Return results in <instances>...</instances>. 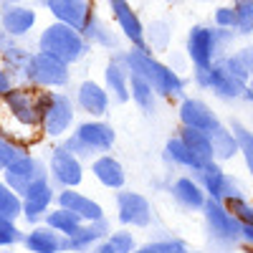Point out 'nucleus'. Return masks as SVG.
<instances>
[{
    "mask_svg": "<svg viewBox=\"0 0 253 253\" xmlns=\"http://www.w3.org/2000/svg\"><path fill=\"white\" fill-rule=\"evenodd\" d=\"M41 48H43V53L58 58V61H76L84 51V43L81 38L66 28V26H51L43 36H41Z\"/></svg>",
    "mask_w": 253,
    "mask_h": 253,
    "instance_id": "obj_1",
    "label": "nucleus"
},
{
    "mask_svg": "<svg viewBox=\"0 0 253 253\" xmlns=\"http://www.w3.org/2000/svg\"><path fill=\"white\" fill-rule=\"evenodd\" d=\"M129 63L134 66V71H137L142 79L150 81L157 91H162V94H180V89H182L180 79H177L172 71H167L165 66L155 63L152 58H147V56H142V53H132V56H129Z\"/></svg>",
    "mask_w": 253,
    "mask_h": 253,
    "instance_id": "obj_2",
    "label": "nucleus"
},
{
    "mask_svg": "<svg viewBox=\"0 0 253 253\" xmlns=\"http://www.w3.org/2000/svg\"><path fill=\"white\" fill-rule=\"evenodd\" d=\"M28 74L41 81V84H51V86H58V84L66 81V66H63V61L48 56V53H41L36 58H31L28 63Z\"/></svg>",
    "mask_w": 253,
    "mask_h": 253,
    "instance_id": "obj_3",
    "label": "nucleus"
},
{
    "mask_svg": "<svg viewBox=\"0 0 253 253\" xmlns=\"http://www.w3.org/2000/svg\"><path fill=\"white\" fill-rule=\"evenodd\" d=\"M205 213H208V220L210 225H213L215 233H220L223 238H230V241H236L243 236V223L233 215V213H228V210H223L218 203L210 200L205 205Z\"/></svg>",
    "mask_w": 253,
    "mask_h": 253,
    "instance_id": "obj_4",
    "label": "nucleus"
},
{
    "mask_svg": "<svg viewBox=\"0 0 253 253\" xmlns=\"http://www.w3.org/2000/svg\"><path fill=\"white\" fill-rule=\"evenodd\" d=\"M187 48H190V56L198 63V69L205 71L210 58H213V51H215V33H210L205 28H195L190 33V41H187Z\"/></svg>",
    "mask_w": 253,
    "mask_h": 253,
    "instance_id": "obj_5",
    "label": "nucleus"
},
{
    "mask_svg": "<svg viewBox=\"0 0 253 253\" xmlns=\"http://www.w3.org/2000/svg\"><path fill=\"white\" fill-rule=\"evenodd\" d=\"M200 79L205 84H210V86H213L218 94H223V96H238L243 91V84H246L238 76L230 74L225 66H220V69H205V71H200Z\"/></svg>",
    "mask_w": 253,
    "mask_h": 253,
    "instance_id": "obj_6",
    "label": "nucleus"
},
{
    "mask_svg": "<svg viewBox=\"0 0 253 253\" xmlns=\"http://www.w3.org/2000/svg\"><path fill=\"white\" fill-rule=\"evenodd\" d=\"M182 122L190 126V129H200L205 134L218 126V119L213 117V112L200 101H185L182 104Z\"/></svg>",
    "mask_w": 253,
    "mask_h": 253,
    "instance_id": "obj_7",
    "label": "nucleus"
},
{
    "mask_svg": "<svg viewBox=\"0 0 253 253\" xmlns=\"http://www.w3.org/2000/svg\"><path fill=\"white\" fill-rule=\"evenodd\" d=\"M8 104H10V109L15 112V117L20 122H36L38 119V112H43L41 104H48V96L36 101L28 91H10L8 94Z\"/></svg>",
    "mask_w": 253,
    "mask_h": 253,
    "instance_id": "obj_8",
    "label": "nucleus"
},
{
    "mask_svg": "<svg viewBox=\"0 0 253 253\" xmlns=\"http://www.w3.org/2000/svg\"><path fill=\"white\" fill-rule=\"evenodd\" d=\"M119 213L124 223H134V225H147L150 223V205L144 198L124 193L119 195Z\"/></svg>",
    "mask_w": 253,
    "mask_h": 253,
    "instance_id": "obj_9",
    "label": "nucleus"
},
{
    "mask_svg": "<svg viewBox=\"0 0 253 253\" xmlns=\"http://www.w3.org/2000/svg\"><path fill=\"white\" fill-rule=\"evenodd\" d=\"M71 122V104L63 96H53L51 107L46 109V132L48 134H61Z\"/></svg>",
    "mask_w": 253,
    "mask_h": 253,
    "instance_id": "obj_10",
    "label": "nucleus"
},
{
    "mask_svg": "<svg viewBox=\"0 0 253 253\" xmlns=\"http://www.w3.org/2000/svg\"><path fill=\"white\" fill-rule=\"evenodd\" d=\"M48 5L69 26H74V28L84 26V18H86V3L84 0H48Z\"/></svg>",
    "mask_w": 253,
    "mask_h": 253,
    "instance_id": "obj_11",
    "label": "nucleus"
},
{
    "mask_svg": "<svg viewBox=\"0 0 253 253\" xmlns=\"http://www.w3.org/2000/svg\"><path fill=\"white\" fill-rule=\"evenodd\" d=\"M112 8H114V15L119 18L124 33L129 36L137 46H142V26H139V20L134 18V13L129 10V5H126V0H112Z\"/></svg>",
    "mask_w": 253,
    "mask_h": 253,
    "instance_id": "obj_12",
    "label": "nucleus"
},
{
    "mask_svg": "<svg viewBox=\"0 0 253 253\" xmlns=\"http://www.w3.org/2000/svg\"><path fill=\"white\" fill-rule=\"evenodd\" d=\"M36 177V162L31 160H18L8 167V182L13 190H28Z\"/></svg>",
    "mask_w": 253,
    "mask_h": 253,
    "instance_id": "obj_13",
    "label": "nucleus"
},
{
    "mask_svg": "<svg viewBox=\"0 0 253 253\" xmlns=\"http://www.w3.org/2000/svg\"><path fill=\"white\" fill-rule=\"evenodd\" d=\"M53 172H56V177H58L61 182H66V185H76V182L81 180L79 162H76L71 155H66L63 150H58V152L53 155Z\"/></svg>",
    "mask_w": 253,
    "mask_h": 253,
    "instance_id": "obj_14",
    "label": "nucleus"
},
{
    "mask_svg": "<svg viewBox=\"0 0 253 253\" xmlns=\"http://www.w3.org/2000/svg\"><path fill=\"white\" fill-rule=\"evenodd\" d=\"M79 139L86 147H99V150H107V147L114 142V134L109 126L104 124H84L79 129Z\"/></svg>",
    "mask_w": 253,
    "mask_h": 253,
    "instance_id": "obj_15",
    "label": "nucleus"
},
{
    "mask_svg": "<svg viewBox=\"0 0 253 253\" xmlns=\"http://www.w3.org/2000/svg\"><path fill=\"white\" fill-rule=\"evenodd\" d=\"M61 205L66 208V210H71V213H76L79 218H91V220H99L101 218L99 205L91 203V200H86V198H81V195H76V193H63L61 195Z\"/></svg>",
    "mask_w": 253,
    "mask_h": 253,
    "instance_id": "obj_16",
    "label": "nucleus"
},
{
    "mask_svg": "<svg viewBox=\"0 0 253 253\" xmlns=\"http://www.w3.org/2000/svg\"><path fill=\"white\" fill-rule=\"evenodd\" d=\"M182 142L190 147V150H193V155H195L203 165H208L210 157L215 155V152H213V144H210V137H208L205 132H200V129H190V126H187Z\"/></svg>",
    "mask_w": 253,
    "mask_h": 253,
    "instance_id": "obj_17",
    "label": "nucleus"
},
{
    "mask_svg": "<svg viewBox=\"0 0 253 253\" xmlns=\"http://www.w3.org/2000/svg\"><path fill=\"white\" fill-rule=\"evenodd\" d=\"M208 137H210V144H213V152H215L218 157H223V160H225V157H233V155L238 152V147H241L238 139L230 134V132H225L220 124L215 126V129H210Z\"/></svg>",
    "mask_w": 253,
    "mask_h": 253,
    "instance_id": "obj_18",
    "label": "nucleus"
},
{
    "mask_svg": "<svg viewBox=\"0 0 253 253\" xmlns=\"http://www.w3.org/2000/svg\"><path fill=\"white\" fill-rule=\"evenodd\" d=\"M79 99H81V107L91 114H101L107 109V94H104L96 84H84Z\"/></svg>",
    "mask_w": 253,
    "mask_h": 253,
    "instance_id": "obj_19",
    "label": "nucleus"
},
{
    "mask_svg": "<svg viewBox=\"0 0 253 253\" xmlns=\"http://www.w3.org/2000/svg\"><path fill=\"white\" fill-rule=\"evenodd\" d=\"M94 172L96 177L104 182V185H109V187H119L124 182V172H122V167L112 160V157H104L94 165Z\"/></svg>",
    "mask_w": 253,
    "mask_h": 253,
    "instance_id": "obj_20",
    "label": "nucleus"
},
{
    "mask_svg": "<svg viewBox=\"0 0 253 253\" xmlns=\"http://www.w3.org/2000/svg\"><path fill=\"white\" fill-rule=\"evenodd\" d=\"M48 200H51V190H48L46 182H41V180H38L36 185H31V187H28V203H26L28 218H36L41 210L48 205Z\"/></svg>",
    "mask_w": 253,
    "mask_h": 253,
    "instance_id": "obj_21",
    "label": "nucleus"
},
{
    "mask_svg": "<svg viewBox=\"0 0 253 253\" xmlns=\"http://www.w3.org/2000/svg\"><path fill=\"white\" fill-rule=\"evenodd\" d=\"M66 243H61L53 233H48V230H36V233H31V238H28V248L36 251V253H56Z\"/></svg>",
    "mask_w": 253,
    "mask_h": 253,
    "instance_id": "obj_22",
    "label": "nucleus"
},
{
    "mask_svg": "<svg viewBox=\"0 0 253 253\" xmlns=\"http://www.w3.org/2000/svg\"><path fill=\"white\" fill-rule=\"evenodd\" d=\"M33 20H36V15H33L31 10L13 8V10H8V13H5L3 23H5V28H8L10 33H23V31H28V28L33 26Z\"/></svg>",
    "mask_w": 253,
    "mask_h": 253,
    "instance_id": "obj_23",
    "label": "nucleus"
},
{
    "mask_svg": "<svg viewBox=\"0 0 253 253\" xmlns=\"http://www.w3.org/2000/svg\"><path fill=\"white\" fill-rule=\"evenodd\" d=\"M200 175H203V180H205V185H208V190H210V195L213 198H223V187H225V177H223V172L218 170L215 165H205V167H200Z\"/></svg>",
    "mask_w": 253,
    "mask_h": 253,
    "instance_id": "obj_24",
    "label": "nucleus"
},
{
    "mask_svg": "<svg viewBox=\"0 0 253 253\" xmlns=\"http://www.w3.org/2000/svg\"><path fill=\"white\" fill-rule=\"evenodd\" d=\"M48 223H51V228L63 230V233H71V236L79 230V215L71 213V210H58V213H53L48 218Z\"/></svg>",
    "mask_w": 253,
    "mask_h": 253,
    "instance_id": "obj_25",
    "label": "nucleus"
},
{
    "mask_svg": "<svg viewBox=\"0 0 253 253\" xmlns=\"http://www.w3.org/2000/svg\"><path fill=\"white\" fill-rule=\"evenodd\" d=\"M236 26L241 28V33H251L253 31V0H236Z\"/></svg>",
    "mask_w": 253,
    "mask_h": 253,
    "instance_id": "obj_26",
    "label": "nucleus"
},
{
    "mask_svg": "<svg viewBox=\"0 0 253 253\" xmlns=\"http://www.w3.org/2000/svg\"><path fill=\"white\" fill-rule=\"evenodd\" d=\"M175 195L185 203V205H203V193L190 182V180H180L175 185Z\"/></svg>",
    "mask_w": 253,
    "mask_h": 253,
    "instance_id": "obj_27",
    "label": "nucleus"
},
{
    "mask_svg": "<svg viewBox=\"0 0 253 253\" xmlns=\"http://www.w3.org/2000/svg\"><path fill=\"white\" fill-rule=\"evenodd\" d=\"M167 150H170V155L177 160V162H182V165H190V167H205L195 155H193V150H190V147L185 144V142H170V147H167Z\"/></svg>",
    "mask_w": 253,
    "mask_h": 253,
    "instance_id": "obj_28",
    "label": "nucleus"
},
{
    "mask_svg": "<svg viewBox=\"0 0 253 253\" xmlns=\"http://www.w3.org/2000/svg\"><path fill=\"white\" fill-rule=\"evenodd\" d=\"M132 89H134V99L142 104L144 109L152 107V84H147L139 74L132 76Z\"/></svg>",
    "mask_w": 253,
    "mask_h": 253,
    "instance_id": "obj_29",
    "label": "nucleus"
},
{
    "mask_svg": "<svg viewBox=\"0 0 253 253\" xmlns=\"http://www.w3.org/2000/svg\"><path fill=\"white\" fill-rule=\"evenodd\" d=\"M236 139H238L241 150H243V155H246V162H248L251 172H253V134H251V132H246L241 124H236Z\"/></svg>",
    "mask_w": 253,
    "mask_h": 253,
    "instance_id": "obj_30",
    "label": "nucleus"
},
{
    "mask_svg": "<svg viewBox=\"0 0 253 253\" xmlns=\"http://www.w3.org/2000/svg\"><path fill=\"white\" fill-rule=\"evenodd\" d=\"M107 81H109L112 91L117 94V99L124 101V99H126V84H124V76H122V71H119L117 66H109V71H107Z\"/></svg>",
    "mask_w": 253,
    "mask_h": 253,
    "instance_id": "obj_31",
    "label": "nucleus"
},
{
    "mask_svg": "<svg viewBox=\"0 0 253 253\" xmlns=\"http://www.w3.org/2000/svg\"><path fill=\"white\" fill-rule=\"evenodd\" d=\"M18 210H20V205H18V200H15V195H10L8 190L0 185V213H3L8 220L10 218H15L18 215Z\"/></svg>",
    "mask_w": 253,
    "mask_h": 253,
    "instance_id": "obj_32",
    "label": "nucleus"
},
{
    "mask_svg": "<svg viewBox=\"0 0 253 253\" xmlns=\"http://www.w3.org/2000/svg\"><path fill=\"white\" fill-rule=\"evenodd\" d=\"M13 162H18V150H13L8 142L0 139V167H10Z\"/></svg>",
    "mask_w": 253,
    "mask_h": 253,
    "instance_id": "obj_33",
    "label": "nucleus"
},
{
    "mask_svg": "<svg viewBox=\"0 0 253 253\" xmlns=\"http://www.w3.org/2000/svg\"><path fill=\"white\" fill-rule=\"evenodd\" d=\"M99 233H94V230H76V233L71 236V241L66 243V246H71V248H81V246H86L89 241H94Z\"/></svg>",
    "mask_w": 253,
    "mask_h": 253,
    "instance_id": "obj_34",
    "label": "nucleus"
},
{
    "mask_svg": "<svg viewBox=\"0 0 253 253\" xmlns=\"http://www.w3.org/2000/svg\"><path fill=\"white\" fill-rule=\"evenodd\" d=\"M142 253H185L177 243H157V246H150L144 248Z\"/></svg>",
    "mask_w": 253,
    "mask_h": 253,
    "instance_id": "obj_35",
    "label": "nucleus"
},
{
    "mask_svg": "<svg viewBox=\"0 0 253 253\" xmlns=\"http://www.w3.org/2000/svg\"><path fill=\"white\" fill-rule=\"evenodd\" d=\"M215 20H218V26H233V23H236V10L220 8V10L215 13Z\"/></svg>",
    "mask_w": 253,
    "mask_h": 253,
    "instance_id": "obj_36",
    "label": "nucleus"
},
{
    "mask_svg": "<svg viewBox=\"0 0 253 253\" xmlns=\"http://www.w3.org/2000/svg\"><path fill=\"white\" fill-rule=\"evenodd\" d=\"M112 246H114L117 253H129L132 238H129V236H114V238H112Z\"/></svg>",
    "mask_w": 253,
    "mask_h": 253,
    "instance_id": "obj_37",
    "label": "nucleus"
},
{
    "mask_svg": "<svg viewBox=\"0 0 253 253\" xmlns=\"http://www.w3.org/2000/svg\"><path fill=\"white\" fill-rule=\"evenodd\" d=\"M18 238V230H13V228H0V246L3 243H13Z\"/></svg>",
    "mask_w": 253,
    "mask_h": 253,
    "instance_id": "obj_38",
    "label": "nucleus"
},
{
    "mask_svg": "<svg viewBox=\"0 0 253 253\" xmlns=\"http://www.w3.org/2000/svg\"><path fill=\"white\" fill-rule=\"evenodd\" d=\"M238 58L243 61V66L248 69V74H253V48H246V51H243Z\"/></svg>",
    "mask_w": 253,
    "mask_h": 253,
    "instance_id": "obj_39",
    "label": "nucleus"
},
{
    "mask_svg": "<svg viewBox=\"0 0 253 253\" xmlns=\"http://www.w3.org/2000/svg\"><path fill=\"white\" fill-rule=\"evenodd\" d=\"M96 253H117V251H114V246H112V243H107V246H104V248H99Z\"/></svg>",
    "mask_w": 253,
    "mask_h": 253,
    "instance_id": "obj_40",
    "label": "nucleus"
},
{
    "mask_svg": "<svg viewBox=\"0 0 253 253\" xmlns=\"http://www.w3.org/2000/svg\"><path fill=\"white\" fill-rule=\"evenodd\" d=\"M0 91H8V79L0 74Z\"/></svg>",
    "mask_w": 253,
    "mask_h": 253,
    "instance_id": "obj_41",
    "label": "nucleus"
}]
</instances>
